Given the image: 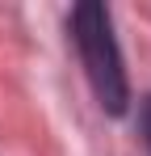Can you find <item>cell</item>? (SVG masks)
Segmentation results:
<instances>
[{"instance_id":"6da1fadb","label":"cell","mask_w":151,"mask_h":156,"mask_svg":"<svg viewBox=\"0 0 151 156\" xmlns=\"http://www.w3.org/2000/svg\"><path fill=\"white\" fill-rule=\"evenodd\" d=\"M72 38H76L80 63H84V72H88V84H92V93H97L101 110L113 114V118H122L126 110H130V76H126L122 47H118L109 9L97 4V0L76 4L72 9Z\"/></svg>"},{"instance_id":"7a4b0ae2","label":"cell","mask_w":151,"mask_h":156,"mask_svg":"<svg viewBox=\"0 0 151 156\" xmlns=\"http://www.w3.org/2000/svg\"><path fill=\"white\" fill-rule=\"evenodd\" d=\"M143 139H147V152H151V97L143 101Z\"/></svg>"}]
</instances>
